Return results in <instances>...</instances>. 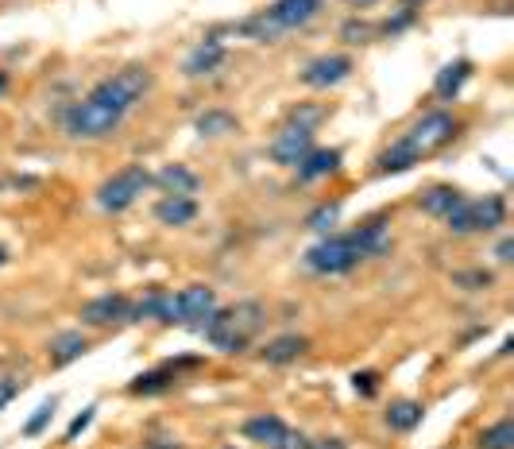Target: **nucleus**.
I'll use <instances>...</instances> for the list:
<instances>
[{
  "label": "nucleus",
  "mask_w": 514,
  "mask_h": 449,
  "mask_svg": "<svg viewBox=\"0 0 514 449\" xmlns=\"http://www.w3.org/2000/svg\"><path fill=\"white\" fill-rule=\"evenodd\" d=\"M194 128H198V136H205V140H221V136H232L240 128V120L229 109H205Z\"/></svg>",
  "instance_id": "nucleus-25"
},
{
  "label": "nucleus",
  "mask_w": 514,
  "mask_h": 449,
  "mask_svg": "<svg viewBox=\"0 0 514 449\" xmlns=\"http://www.w3.org/2000/svg\"><path fill=\"white\" fill-rule=\"evenodd\" d=\"M344 4H348V8H375L379 0H344Z\"/></svg>",
  "instance_id": "nucleus-39"
},
{
  "label": "nucleus",
  "mask_w": 514,
  "mask_h": 449,
  "mask_svg": "<svg viewBox=\"0 0 514 449\" xmlns=\"http://www.w3.org/2000/svg\"><path fill=\"white\" fill-rule=\"evenodd\" d=\"M337 221H341V202H321V206L306 217V225H310L314 233H325V237L333 233V225H337Z\"/></svg>",
  "instance_id": "nucleus-27"
},
{
  "label": "nucleus",
  "mask_w": 514,
  "mask_h": 449,
  "mask_svg": "<svg viewBox=\"0 0 514 449\" xmlns=\"http://www.w3.org/2000/svg\"><path fill=\"white\" fill-rule=\"evenodd\" d=\"M82 326L89 330H113V326H124V322H132V299L128 295H97V299H89L82 306Z\"/></svg>",
  "instance_id": "nucleus-10"
},
{
  "label": "nucleus",
  "mask_w": 514,
  "mask_h": 449,
  "mask_svg": "<svg viewBox=\"0 0 514 449\" xmlns=\"http://www.w3.org/2000/svg\"><path fill=\"white\" fill-rule=\"evenodd\" d=\"M352 388H356L360 399H375L379 395V372H356L352 376Z\"/></svg>",
  "instance_id": "nucleus-31"
},
{
  "label": "nucleus",
  "mask_w": 514,
  "mask_h": 449,
  "mask_svg": "<svg viewBox=\"0 0 514 449\" xmlns=\"http://www.w3.org/2000/svg\"><path fill=\"white\" fill-rule=\"evenodd\" d=\"M8 260H12V256H8V248H4V244H0V268H4V264H8Z\"/></svg>",
  "instance_id": "nucleus-40"
},
{
  "label": "nucleus",
  "mask_w": 514,
  "mask_h": 449,
  "mask_svg": "<svg viewBox=\"0 0 514 449\" xmlns=\"http://www.w3.org/2000/svg\"><path fill=\"white\" fill-rule=\"evenodd\" d=\"M426 419V407L418 399H395L387 411H383V422L391 434H414Z\"/></svg>",
  "instance_id": "nucleus-22"
},
{
  "label": "nucleus",
  "mask_w": 514,
  "mask_h": 449,
  "mask_svg": "<svg viewBox=\"0 0 514 449\" xmlns=\"http://www.w3.org/2000/svg\"><path fill=\"white\" fill-rule=\"evenodd\" d=\"M93 411H97V407H86V411H82L78 419H74V422H70V426H66V442H74V438H78V434L86 430L89 422H93Z\"/></svg>",
  "instance_id": "nucleus-35"
},
{
  "label": "nucleus",
  "mask_w": 514,
  "mask_h": 449,
  "mask_svg": "<svg viewBox=\"0 0 514 449\" xmlns=\"http://www.w3.org/2000/svg\"><path fill=\"white\" fill-rule=\"evenodd\" d=\"M402 4H422V0H402Z\"/></svg>",
  "instance_id": "nucleus-41"
},
{
  "label": "nucleus",
  "mask_w": 514,
  "mask_h": 449,
  "mask_svg": "<svg viewBox=\"0 0 514 449\" xmlns=\"http://www.w3.org/2000/svg\"><path fill=\"white\" fill-rule=\"evenodd\" d=\"M151 213H155V221L167 225V229H186V225L198 221L201 206H198V198H190V194H163Z\"/></svg>",
  "instance_id": "nucleus-15"
},
{
  "label": "nucleus",
  "mask_w": 514,
  "mask_h": 449,
  "mask_svg": "<svg viewBox=\"0 0 514 449\" xmlns=\"http://www.w3.org/2000/svg\"><path fill=\"white\" fill-rule=\"evenodd\" d=\"M341 148H314L294 171H298V182H317V179H329L341 171Z\"/></svg>",
  "instance_id": "nucleus-20"
},
{
  "label": "nucleus",
  "mask_w": 514,
  "mask_h": 449,
  "mask_svg": "<svg viewBox=\"0 0 514 449\" xmlns=\"http://www.w3.org/2000/svg\"><path fill=\"white\" fill-rule=\"evenodd\" d=\"M151 90H155V74L147 66H124V70H116L109 78H101L86 97L93 105H101L105 113L124 120Z\"/></svg>",
  "instance_id": "nucleus-4"
},
{
  "label": "nucleus",
  "mask_w": 514,
  "mask_h": 449,
  "mask_svg": "<svg viewBox=\"0 0 514 449\" xmlns=\"http://www.w3.org/2000/svg\"><path fill=\"white\" fill-rule=\"evenodd\" d=\"M267 326V310L263 302L256 299H244V302H232V306H217L209 314V322L201 326L205 341L217 349V353H244L252 341L259 337V330Z\"/></svg>",
  "instance_id": "nucleus-2"
},
{
  "label": "nucleus",
  "mask_w": 514,
  "mask_h": 449,
  "mask_svg": "<svg viewBox=\"0 0 514 449\" xmlns=\"http://www.w3.org/2000/svg\"><path fill=\"white\" fill-rule=\"evenodd\" d=\"M240 434L248 438V442H256L263 449H279L286 442V434H290V426H286L275 411H263V415H252V419L240 426Z\"/></svg>",
  "instance_id": "nucleus-16"
},
{
  "label": "nucleus",
  "mask_w": 514,
  "mask_h": 449,
  "mask_svg": "<svg viewBox=\"0 0 514 449\" xmlns=\"http://www.w3.org/2000/svg\"><path fill=\"white\" fill-rule=\"evenodd\" d=\"M151 186H159L163 194H198L201 190V179L190 171V167H182V163H167L159 175H151Z\"/></svg>",
  "instance_id": "nucleus-24"
},
{
  "label": "nucleus",
  "mask_w": 514,
  "mask_h": 449,
  "mask_svg": "<svg viewBox=\"0 0 514 449\" xmlns=\"http://www.w3.org/2000/svg\"><path fill=\"white\" fill-rule=\"evenodd\" d=\"M147 186H151V171L143 163H128V167H120L116 175H109V179L97 186V206L105 213L132 210Z\"/></svg>",
  "instance_id": "nucleus-7"
},
{
  "label": "nucleus",
  "mask_w": 514,
  "mask_h": 449,
  "mask_svg": "<svg viewBox=\"0 0 514 449\" xmlns=\"http://www.w3.org/2000/svg\"><path fill=\"white\" fill-rule=\"evenodd\" d=\"M329 117V109L325 105H298V109H290V124H302V128H314L317 132V124Z\"/></svg>",
  "instance_id": "nucleus-30"
},
{
  "label": "nucleus",
  "mask_w": 514,
  "mask_h": 449,
  "mask_svg": "<svg viewBox=\"0 0 514 449\" xmlns=\"http://www.w3.org/2000/svg\"><path fill=\"white\" fill-rule=\"evenodd\" d=\"M120 124H124V120L113 117V113H105V109L93 105L89 97H82V101H74V105L62 109V132H66L70 140H109V136L120 132Z\"/></svg>",
  "instance_id": "nucleus-8"
},
{
  "label": "nucleus",
  "mask_w": 514,
  "mask_h": 449,
  "mask_svg": "<svg viewBox=\"0 0 514 449\" xmlns=\"http://www.w3.org/2000/svg\"><path fill=\"white\" fill-rule=\"evenodd\" d=\"M306 349H310V341L302 333H279V337H271L259 349V360L271 364V368H286V364H294L298 357H306Z\"/></svg>",
  "instance_id": "nucleus-18"
},
{
  "label": "nucleus",
  "mask_w": 514,
  "mask_h": 449,
  "mask_svg": "<svg viewBox=\"0 0 514 449\" xmlns=\"http://www.w3.org/2000/svg\"><path fill=\"white\" fill-rule=\"evenodd\" d=\"M352 237H356V244H360L364 260H379V256H387V252L395 248L391 225H387L383 217H368L364 225H356V229H352Z\"/></svg>",
  "instance_id": "nucleus-17"
},
{
  "label": "nucleus",
  "mask_w": 514,
  "mask_h": 449,
  "mask_svg": "<svg viewBox=\"0 0 514 449\" xmlns=\"http://www.w3.org/2000/svg\"><path fill=\"white\" fill-rule=\"evenodd\" d=\"M468 78H472V62L468 59H457V62H449V66H441L437 78H433V97H437V101H457L460 90L468 86Z\"/></svg>",
  "instance_id": "nucleus-21"
},
{
  "label": "nucleus",
  "mask_w": 514,
  "mask_h": 449,
  "mask_svg": "<svg viewBox=\"0 0 514 449\" xmlns=\"http://www.w3.org/2000/svg\"><path fill=\"white\" fill-rule=\"evenodd\" d=\"M55 407H58V399H47V403H39V407H35V415L24 422V438H39V434L51 426V419H55Z\"/></svg>",
  "instance_id": "nucleus-29"
},
{
  "label": "nucleus",
  "mask_w": 514,
  "mask_h": 449,
  "mask_svg": "<svg viewBox=\"0 0 514 449\" xmlns=\"http://www.w3.org/2000/svg\"><path fill=\"white\" fill-rule=\"evenodd\" d=\"M302 264L314 275H348V271H356L364 264V252H360L352 233H329L302 256Z\"/></svg>",
  "instance_id": "nucleus-6"
},
{
  "label": "nucleus",
  "mask_w": 514,
  "mask_h": 449,
  "mask_svg": "<svg viewBox=\"0 0 514 449\" xmlns=\"http://www.w3.org/2000/svg\"><path fill=\"white\" fill-rule=\"evenodd\" d=\"M507 225V198L503 194H484V198H460L457 210L445 217V229L453 237H476V233H495Z\"/></svg>",
  "instance_id": "nucleus-5"
},
{
  "label": "nucleus",
  "mask_w": 514,
  "mask_h": 449,
  "mask_svg": "<svg viewBox=\"0 0 514 449\" xmlns=\"http://www.w3.org/2000/svg\"><path fill=\"white\" fill-rule=\"evenodd\" d=\"M306 449H348V446H344L341 438H314Z\"/></svg>",
  "instance_id": "nucleus-37"
},
{
  "label": "nucleus",
  "mask_w": 514,
  "mask_h": 449,
  "mask_svg": "<svg viewBox=\"0 0 514 449\" xmlns=\"http://www.w3.org/2000/svg\"><path fill=\"white\" fill-rule=\"evenodd\" d=\"M310 151H314V128H302V124H290V120L279 128V136L271 140V159L279 167H298Z\"/></svg>",
  "instance_id": "nucleus-12"
},
{
  "label": "nucleus",
  "mask_w": 514,
  "mask_h": 449,
  "mask_svg": "<svg viewBox=\"0 0 514 449\" xmlns=\"http://www.w3.org/2000/svg\"><path fill=\"white\" fill-rule=\"evenodd\" d=\"M476 449H514V422L511 419H499L484 426L480 434H476Z\"/></svg>",
  "instance_id": "nucleus-26"
},
{
  "label": "nucleus",
  "mask_w": 514,
  "mask_h": 449,
  "mask_svg": "<svg viewBox=\"0 0 514 449\" xmlns=\"http://www.w3.org/2000/svg\"><path fill=\"white\" fill-rule=\"evenodd\" d=\"M8 86H12V78H8V70H4V66H0V97H4V93H8Z\"/></svg>",
  "instance_id": "nucleus-38"
},
{
  "label": "nucleus",
  "mask_w": 514,
  "mask_h": 449,
  "mask_svg": "<svg viewBox=\"0 0 514 449\" xmlns=\"http://www.w3.org/2000/svg\"><path fill=\"white\" fill-rule=\"evenodd\" d=\"M460 136V120L445 109H429L414 120L391 148L375 155V175H406L410 167H418L422 159L445 151Z\"/></svg>",
  "instance_id": "nucleus-1"
},
{
  "label": "nucleus",
  "mask_w": 514,
  "mask_h": 449,
  "mask_svg": "<svg viewBox=\"0 0 514 449\" xmlns=\"http://www.w3.org/2000/svg\"><path fill=\"white\" fill-rule=\"evenodd\" d=\"M225 449H236V446H225Z\"/></svg>",
  "instance_id": "nucleus-42"
},
{
  "label": "nucleus",
  "mask_w": 514,
  "mask_h": 449,
  "mask_svg": "<svg viewBox=\"0 0 514 449\" xmlns=\"http://www.w3.org/2000/svg\"><path fill=\"white\" fill-rule=\"evenodd\" d=\"M317 12H321V0H275L271 8L240 20L232 31L244 35V39H256V43H275V39H283L286 31L306 28Z\"/></svg>",
  "instance_id": "nucleus-3"
},
{
  "label": "nucleus",
  "mask_w": 514,
  "mask_h": 449,
  "mask_svg": "<svg viewBox=\"0 0 514 449\" xmlns=\"http://www.w3.org/2000/svg\"><path fill=\"white\" fill-rule=\"evenodd\" d=\"M28 388V380L24 376H0V411L20 395V391Z\"/></svg>",
  "instance_id": "nucleus-33"
},
{
  "label": "nucleus",
  "mask_w": 514,
  "mask_h": 449,
  "mask_svg": "<svg viewBox=\"0 0 514 449\" xmlns=\"http://www.w3.org/2000/svg\"><path fill=\"white\" fill-rule=\"evenodd\" d=\"M352 70H356V62L348 55H317V59L306 62V70L298 78L310 90H333V86H341V82L352 78Z\"/></svg>",
  "instance_id": "nucleus-11"
},
{
  "label": "nucleus",
  "mask_w": 514,
  "mask_h": 449,
  "mask_svg": "<svg viewBox=\"0 0 514 449\" xmlns=\"http://www.w3.org/2000/svg\"><path fill=\"white\" fill-rule=\"evenodd\" d=\"M372 35H375V28H372V24H364V20H348V24L341 28L344 43H368Z\"/></svg>",
  "instance_id": "nucleus-32"
},
{
  "label": "nucleus",
  "mask_w": 514,
  "mask_h": 449,
  "mask_svg": "<svg viewBox=\"0 0 514 449\" xmlns=\"http://www.w3.org/2000/svg\"><path fill=\"white\" fill-rule=\"evenodd\" d=\"M495 283V275L484 268H468V271H453V287L460 291H487Z\"/></svg>",
  "instance_id": "nucleus-28"
},
{
  "label": "nucleus",
  "mask_w": 514,
  "mask_h": 449,
  "mask_svg": "<svg viewBox=\"0 0 514 449\" xmlns=\"http://www.w3.org/2000/svg\"><path fill=\"white\" fill-rule=\"evenodd\" d=\"M225 59H229L225 43H221L217 35H209V39H201L198 47L186 55V62H182V74H186V78H209V74H217V70L225 66Z\"/></svg>",
  "instance_id": "nucleus-14"
},
{
  "label": "nucleus",
  "mask_w": 514,
  "mask_h": 449,
  "mask_svg": "<svg viewBox=\"0 0 514 449\" xmlns=\"http://www.w3.org/2000/svg\"><path fill=\"white\" fill-rule=\"evenodd\" d=\"M217 306H221V302H217V291H213V287L190 283V287H182V291L174 295V322H178V326H190V330H201Z\"/></svg>",
  "instance_id": "nucleus-9"
},
{
  "label": "nucleus",
  "mask_w": 514,
  "mask_h": 449,
  "mask_svg": "<svg viewBox=\"0 0 514 449\" xmlns=\"http://www.w3.org/2000/svg\"><path fill=\"white\" fill-rule=\"evenodd\" d=\"M89 353V337L82 330H62L51 337V345H47V360H51V368H66V364H74V360H82Z\"/></svg>",
  "instance_id": "nucleus-19"
},
{
  "label": "nucleus",
  "mask_w": 514,
  "mask_h": 449,
  "mask_svg": "<svg viewBox=\"0 0 514 449\" xmlns=\"http://www.w3.org/2000/svg\"><path fill=\"white\" fill-rule=\"evenodd\" d=\"M495 260H499V264H511V260H514V240L511 237L499 240V248H495Z\"/></svg>",
  "instance_id": "nucleus-36"
},
{
  "label": "nucleus",
  "mask_w": 514,
  "mask_h": 449,
  "mask_svg": "<svg viewBox=\"0 0 514 449\" xmlns=\"http://www.w3.org/2000/svg\"><path fill=\"white\" fill-rule=\"evenodd\" d=\"M410 24H414V8H406V12H399L395 20H387V24H383L379 31H383V35H399V31H406Z\"/></svg>",
  "instance_id": "nucleus-34"
},
{
  "label": "nucleus",
  "mask_w": 514,
  "mask_h": 449,
  "mask_svg": "<svg viewBox=\"0 0 514 449\" xmlns=\"http://www.w3.org/2000/svg\"><path fill=\"white\" fill-rule=\"evenodd\" d=\"M198 364H201L198 357L167 360V364H159V368H151V372L136 376V380L128 384V395H140V399H151V395H167V391L178 384V372H182V368H198Z\"/></svg>",
  "instance_id": "nucleus-13"
},
{
  "label": "nucleus",
  "mask_w": 514,
  "mask_h": 449,
  "mask_svg": "<svg viewBox=\"0 0 514 449\" xmlns=\"http://www.w3.org/2000/svg\"><path fill=\"white\" fill-rule=\"evenodd\" d=\"M464 198L457 186H449V182H433L429 190H422V198H418V206L426 217H437V221H445L449 213L457 210V202Z\"/></svg>",
  "instance_id": "nucleus-23"
}]
</instances>
